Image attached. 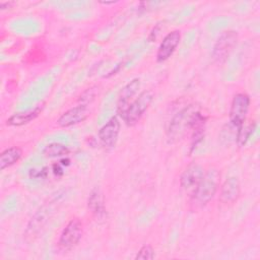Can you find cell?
Here are the masks:
<instances>
[{"label": "cell", "mask_w": 260, "mask_h": 260, "mask_svg": "<svg viewBox=\"0 0 260 260\" xmlns=\"http://www.w3.org/2000/svg\"><path fill=\"white\" fill-rule=\"evenodd\" d=\"M120 121L116 116L110 118L109 121L101 127L99 130V139L103 146L106 148L115 147L120 133Z\"/></svg>", "instance_id": "obj_8"}, {"label": "cell", "mask_w": 260, "mask_h": 260, "mask_svg": "<svg viewBox=\"0 0 260 260\" xmlns=\"http://www.w3.org/2000/svg\"><path fill=\"white\" fill-rule=\"evenodd\" d=\"M240 193L241 186L239 179L237 177H230L220 187L218 200L223 204H233L239 199Z\"/></svg>", "instance_id": "obj_11"}, {"label": "cell", "mask_w": 260, "mask_h": 260, "mask_svg": "<svg viewBox=\"0 0 260 260\" xmlns=\"http://www.w3.org/2000/svg\"><path fill=\"white\" fill-rule=\"evenodd\" d=\"M181 41V31L179 29L172 30L160 42L156 52V62L162 63L167 61L176 51Z\"/></svg>", "instance_id": "obj_9"}, {"label": "cell", "mask_w": 260, "mask_h": 260, "mask_svg": "<svg viewBox=\"0 0 260 260\" xmlns=\"http://www.w3.org/2000/svg\"><path fill=\"white\" fill-rule=\"evenodd\" d=\"M219 179L220 173L216 169H210L204 173L199 185L191 195V203L194 207H203L214 197Z\"/></svg>", "instance_id": "obj_1"}, {"label": "cell", "mask_w": 260, "mask_h": 260, "mask_svg": "<svg viewBox=\"0 0 260 260\" xmlns=\"http://www.w3.org/2000/svg\"><path fill=\"white\" fill-rule=\"evenodd\" d=\"M87 207L91 214L101 219L106 215V207L104 203V198L99 189H93L87 199Z\"/></svg>", "instance_id": "obj_14"}, {"label": "cell", "mask_w": 260, "mask_h": 260, "mask_svg": "<svg viewBox=\"0 0 260 260\" xmlns=\"http://www.w3.org/2000/svg\"><path fill=\"white\" fill-rule=\"evenodd\" d=\"M140 87V80L139 78H134L130 82H128L120 91L119 100H118V107L117 113L120 117L123 116L126 109L130 105L131 99L137 93Z\"/></svg>", "instance_id": "obj_12"}, {"label": "cell", "mask_w": 260, "mask_h": 260, "mask_svg": "<svg viewBox=\"0 0 260 260\" xmlns=\"http://www.w3.org/2000/svg\"><path fill=\"white\" fill-rule=\"evenodd\" d=\"M152 100L153 92L151 90L142 91L133 102L130 103L121 118L128 126H134L140 121L145 111L150 106Z\"/></svg>", "instance_id": "obj_2"}, {"label": "cell", "mask_w": 260, "mask_h": 260, "mask_svg": "<svg viewBox=\"0 0 260 260\" xmlns=\"http://www.w3.org/2000/svg\"><path fill=\"white\" fill-rule=\"evenodd\" d=\"M250 96L245 92H239L234 95L230 112H229V120L230 124L239 130L246 121V117L250 108Z\"/></svg>", "instance_id": "obj_4"}, {"label": "cell", "mask_w": 260, "mask_h": 260, "mask_svg": "<svg viewBox=\"0 0 260 260\" xmlns=\"http://www.w3.org/2000/svg\"><path fill=\"white\" fill-rule=\"evenodd\" d=\"M22 156V150L17 146H12L3 150L0 154V169L3 171L15 165Z\"/></svg>", "instance_id": "obj_16"}, {"label": "cell", "mask_w": 260, "mask_h": 260, "mask_svg": "<svg viewBox=\"0 0 260 260\" xmlns=\"http://www.w3.org/2000/svg\"><path fill=\"white\" fill-rule=\"evenodd\" d=\"M204 173H205L204 169L197 162L190 164L183 171L180 177L181 187L191 196L195 191V189L197 188V186L199 185Z\"/></svg>", "instance_id": "obj_7"}, {"label": "cell", "mask_w": 260, "mask_h": 260, "mask_svg": "<svg viewBox=\"0 0 260 260\" xmlns=\"http://www.w3.org/2000/svg\"><path fill=\"white\" fill-rule=\"evenodd\" d=\"M48 176V170L47 168H38V169H31L29 171V177L34 180H43L47 178Z\"/></svg>", "instance_id": "obj_20"}, {"label": "cell", "mask_w": 260, "mask_h": 260, "mask_svg": "<svg viewBox=\"0 0 260 260\" xmlns=\"http://www.w3.org/2000/svg\"><path fill=\"white\" fill-rule=\"evenodd\" d=\"M49 209L44 210V208H42L40 211H38L35 216L31 218V220L29 221L26 232H25V236L26 237H37V235L40 233V231L44 228V225L46 224L47 220L49 219Z\"/></svg>", "instance_id": "obj_15"}, {"label": "cell", "mask_w": 260, "mask_h": 260, "mask_svg": "<svg viewBox=\"0 0 260 260\" xmlns=\"http://www.w3.org/2000/svg\"><path fill=\"white\" fill-rule=\"evenodd\" d=\"M83 235V225L79 218H71L65 228L62 230L59 240L58 247L61 251L67 252L77 246Z\"/></svg>", "instance_id": "obj_3"}, {"label": "cell", "mask_w": 260, "mask_h": 260, "mask_svg": "<svg viewBox=\"0 0 260 260\" xmlns=\"http://www.w3.org/2000/svg\"><path fill=\"white\" fill-rule=\"evenodd\" d=\"M238 43V32L235 30H224L222 31L214 46H213V50H212V59L214 62L221 64L223 62H225V60L228 59V57L230 56L231 52L233 51V49L235 48V46Z\"/></svg>", "instance_id": "obj_5"}, {"label": "cell", "mask_w": 260, "mask_h": 260, "mask_svg": "<svg viewBox=\"0 0 260 260\" xmlns=\"http://www.w3.org/2000/svg\"><path fill=\"white\" fill-rule=\"evenodd\" d=\"M88 116V107L86 105H78L64 112L57 120V124L62 128H68L83 122Z\"/></svg>", "instance_id": "obj_10"}, {"label": "cell", "mask_w": 260, "mask_h": 260, "mask_svg": "<svg viewBox=\"0 0 260 260\" xmlns=\"http://www.w3.org/2000/svg\"><path fill=\"white\" fill-rule=\"evenodd\" d=\"M154 258V251L150 245H143L137 252L135 259L141 260H151Z\"/></svg>", "instance_id": "obj_19"}, {"label": "cell", "mask_w": 260, "mask_h": 260, "mask_svg": "<svg viewBox=\"0 0 260 260\" xmlns=\"http://www.w3.org/2000/svg\"><path fill=\"white\" fill-rule=\"evenodd\" d=\"M191 107L185 108L174 115L167 129V137L169 142H175L182 138L187 129H190V117L193 111Z\"/></svg>", "instance_id": "obj_6"}, {"label": "cell", "mask_w": 260, "mask_h": 260, "mask_svg": "<svg viewBox=\"0 0 260 260\" xmlns=\"http://www.w3.org/2000/svg\"><path fill=\"white\" fill-rule=\"evenodd\" d=\"M43 153L46 157H64L67 156V154L69 153V148L59 142H52L50 144H48L44 150Z\"/></svg>", "instance_id": "obj_17"}, {"label": "cell", "mask_w": 260, "mask_h": 260, "mask_svg": "<svg viewBox=\"0 0 260 260\" xmlns=\"http://www.w3.org/2000/svg\"><path fill=\"white\" fill-rule=\"evenodd\" d=\"M14 5L13 1H6V2H1L0 3V9L1 10H5V9H9L12 8V6Z\"/></svg>", "instance_id": "obj_22"}, {"label": "cell", "mask_w": 260, "mask_h": 260, "mask_svg": "<svg viewBox=\"0 0 260 260\" xmlns=\"http://www.w3.org/2000/svg\"><path fill=\"white\" fill-rule=\"evenodd\" d=\"M255 126H256V123L253 122L252 124L248 125V126H245L243 125L238 131H237V136H236V140L239 144V146H243L247 140L250 138V136L252 135L254 129H255Z\"/></svg>", "instance_id": "obj_18"}, {"label": "cell", "mask_w": 260, "mask_h": 260, "mask_svg": "<svg viewBox=\"0 0 260 260\" xmlns=\"http://www.w3.org/2000/svg\"><path fill=\"white\" fill-rule=\"evenodd\" d=\"M52 171H53V173L56 175V176H58V177H60V176H62L63 174H64V167L60 164V161L59 162H56V164H54L53 166H52Z\"/></svg>", "instance_id": "obj_21"}, {"label": "cell", "mask_w": 260, "mask_h": 260, "mask_svg": "<svg viewBox=\"0 0 260 260\" xmlns=\"http://www.w3.org/2000/svg\"><path fill=\"white\" fill-rule=\"evenodd\" d=\"M43 109H44V106H38V107L27 110V111L15 113L7 119L6 124L9 126H15V127L25 125V124L34 121L36 118H38L40 116V114L42 113Z\"/></svg>", "instance_id": "obj_13"}]
</instances>
